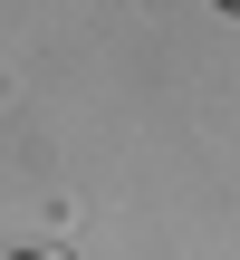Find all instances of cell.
Wrapping results in <instances>:
<instances>
[{
	"label": "cell",
	"instance_id": "cell-2",
	"mask_svg": "<svg viewBox=\"0 0 240 260\" xmlns=\"http://www.w3.org/2000/svg\"><path fill=\"white\" fill-rule=\"evenodd\" d=\"M221 10H240V0H221Z\"/></svg>",
	"mask_w": 240,
	"mask_h": 260
},
{
	"label": "cell",
	"instance_id": "cell-1",
	"mask_svg": "<svg viewBox=\"0 0 240 260\" xmlns=\"http://www.w3.org/2000/svg\"><path fill=\"white\" fill-rule=\"evenodd\" d=\"M19 260H58V251H19Z\"/></svg>",
	"mask_w": 240,
	"mask_h": 260
}]
</instances>
